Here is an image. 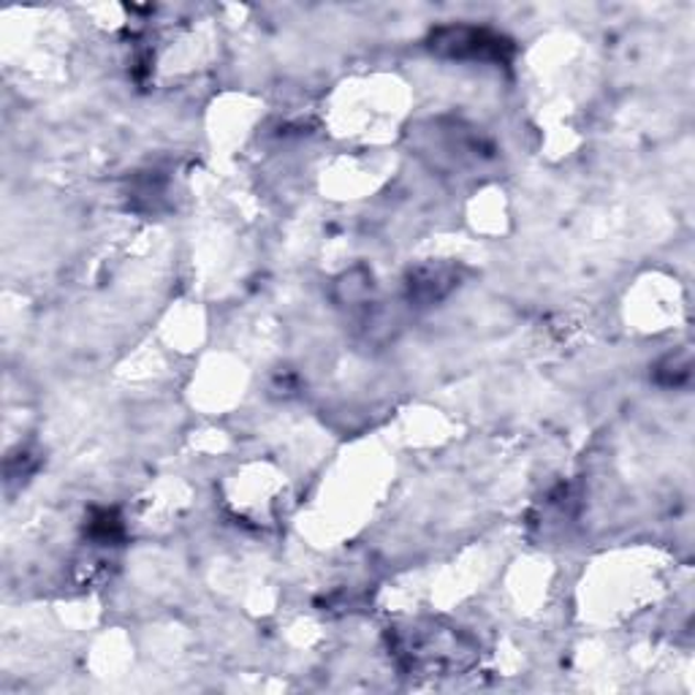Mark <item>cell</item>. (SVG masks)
Masks as SVG:
<instances>
[{
    "mask_svg": "<svg viewBox=\"0 0 695 695\" xmlns=\"http://www.w3.org/2000/svg\"><path fill=\"white\" fill-rule=\"evenodd\" d=\"M432 52L452 61H478V63H506L511 57L513 44L500 33L473 25H446L437 28L430 36Z\"/></svg>",
    "mask_w": 695,
    "mask_h": 695,
    "instance_id": "cell-1",
    "label": "cell"
},
{
    "mask_svg": "<svg viewBox=\"0 0 695 695\" xmlns=\"http://www.w3.org/2000/svg\"><path fill=\"white\" fill-rule=\"evenodd\" d=\"M122 528H120V519L115 517L112 511H98L96 517H93L90 522V535L96 541L101 543H109V541H117L120 539Z\"/></svg>",
    "mask_w": 695,
    "mask_h": 695,
    "instance_id": "cell-2",
    "label": "cell"
}]
</instances>
